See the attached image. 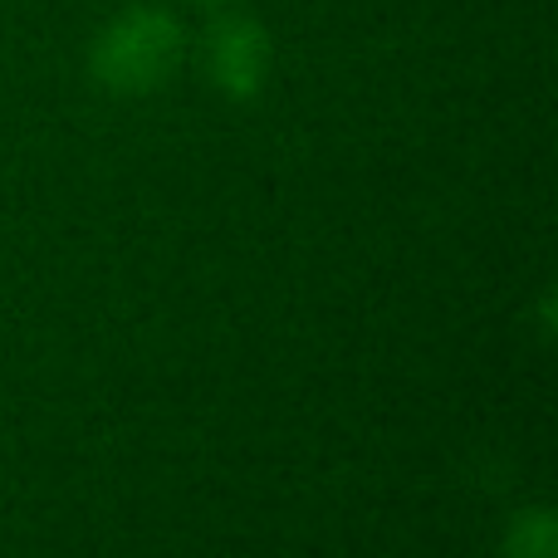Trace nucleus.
<instances>
[{
  "mask_svg": "<svg viewBox=\"0 0 558 558\" xmlns=\"http://www.w3.org/2000/svg\"><path fill=\"white\" fill-rule=\"evenodd\" d=\"M186 64V29L167 5H128L88 45V74L118 98H147Z\"/></svg>",
  "mask_w": 558,
  "mask_h": 558,
  "instance_id": "1",
  "label": "nucleus"
},
{
  "mask_svg": "<svg viewBox=\"0 0 558 558\" xmlns=\"http://www.w3.org/2000/svg\"><path fill=\"white\" fill-rule=\"evenodd\" d=\"M202 64H206V78H211L226 98L251 104V98H260V88L270 84V64H275L270 29L255 15H241V10L221 5V15H216L202 35Z\"/></svg>",
  "mask_w": 558,
  "mask_h": 558,
  "instance_id": "2",
  "label": "nucleus"
},
{
  "mask_svg": "<svg viewBox=\"0 0 558 558\" xmlns=\"http://www.w3.org/2000/svg\"><path fill=\"white\" fill-rule=\"evenodd\" d=\"M500 558H558V520L549 505L514 514L510 530H505Z\"/></svg>",
  "mask_w": 558,
  "mask_h": 558,
  "instance_id": "3",
  "label": "nucleus"
},
{
  "mask_svg": "<svg viewBox=\"0 0 558 558\" xmlns=\"http://www.w3.org/2000/svg\"><path fill=\"white\" fill-rule=\"evenodd\" d=\"M192 5H206V10H221V5H235V0H192Z\"/></svg>",
  "mask_w": 558,
  "mask_h": 558,
  "instance_id": "4",
  "label": "nucleus"
}]
</instances>
